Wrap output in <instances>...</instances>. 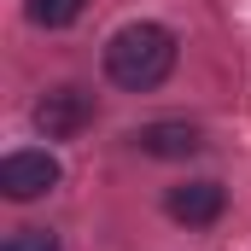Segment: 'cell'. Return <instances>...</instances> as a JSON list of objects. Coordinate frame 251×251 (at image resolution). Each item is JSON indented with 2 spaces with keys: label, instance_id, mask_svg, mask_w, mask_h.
I'll list each match as a JSON object with an SVG mask.
<instances>
[{
  "label": "cell",
  "instance_id": "obj_6",
  "mask_svg": "<svg viewBox=\"0 0 251 251\" xmlns=\"http://www.w3.org/2000/svg\"><path fill=\"white\" fill-rule=\"evenodd\" d=\"M82 12H88V0H24V18L35 29H70Z\"/></svg>",
  "mask_w": 251,
  "mask_h": 251
},
{
  "label": "cell",
  "instance_id": "obj_5",
  "mask_svg": "<svg viewBox=\"0 0 251 251\" xmlns=\"http://www.w3.org/2000/svg\"><path fill=\"white\" fill-rule=\"evenodd\" d=\"M164 210H170V222H181V228H210V222H222V210H228V187L210 181V176L176 181V187L164 193Z\"/></svg>",
  "mask_w": 251,
  "mask_h": 251
},
{
  "label": "cell",
  "instance_id": "obj_2",
  "mask_svg": "<svg viewBox=\"0 0 251 251\" xmlns=\"http://www.w3.org/2000/svg\"><path fill=\"white\" fill-rule=\"evenodd\" d=\"M94 117H100V100L82 82H59L29 105V123H35L41 140H76L82 128H94Z\"/></svg>",
  "mask_w": 251,
  "mask_h": 251
},
{
  "label": "cell",
  "instance_id": "obj_4",
  "mask_svg": "<svg viewBox=\"0 0 251 251\" xmlns=\"http://www.w3.org/2000/svg\"><path fill=\"white\" fill-rule=\"evenodd\" d=\"M128 146H134L140 158L181 164V158H199V152H204V134H199V123H187V117H158V123H140V128H134Z\"/></svg>",
  "mask_w": 251,
  "mask_h": 251
},
{
  "label": "cell",
  "instance_id": "obj_1",
  "mask_svg": "<svg viewBox=\"0 0 251 251\" xmlns=\"http://www.w3.org/2000/svg\"><path fill=\"white\" fill-rule=\"evenodd\" d=\"M176 59H181L176 29H170V24H152V18L123 24V29L105 41V76H111L123 94H152V88H164L170 70H176Z\"/></svg>",
  "mask_w": 251,
  "mask_h": 251
},
{
  "label": "cell",
  "instance_id": "obj_3",
  "mask_svg": "<svg viewBox=\"0 0 251 251\" xmlns=\"http://www.w3.org/2000/svg\"><path fill=\"white\" fill-rule=\"evenodd\" d=\"M59 158L47 152V146H18V152H6L0 158V193L12 199V204H29V199H47V193L59 187Z\"/></svg>",
  "mask_w": 251,
  "mask_h": 251
},
{
  "label": "cell",
  "instance_id": "obj_7",
  "mask_svg": "<svg viewBox=\"0 0 251 251\" xmlns=\"http://www.w3.org/2000/svg\"><path fill=\"white\" fill-rule=\"evenodd\" d=\"M0 251H64V246H59V234H53V228H35V222H29V228H12Z\"/></svg>",
  "mask_w": 251,
  "mask_h": 251
}]
</instances>
